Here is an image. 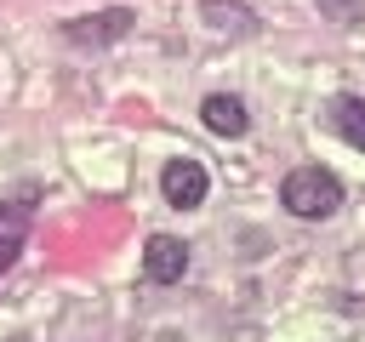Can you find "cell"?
Returning <instances> with one entry per match:
<instances>
[{
	"label": "cell",
	"instance_id": "1",
	"mask_svg": "<svg viewBox=\"0 0 365 342\" xmlns=\"http://www.w3.org/2000/svg\"><path fill=\"white\" fill-rule=\"evenodd\" d=\"M279 205H285L291 217L319 222V217H331V211L342 205V182H336L325 165H297V171L279 182Z\"/></svg>",
	"mask_w": 365,
	"mask_h": 342
},
{
	"label": "cell",
	"instance_id": "2",
	"mask_svg": "<svg viewBox=\"0 0 365 342\" xmlns=\"http://www.w3.org/2000/svg\"><path fill=\"white\" fill-rule=\"evenodd\" d=\"M160 188H165V205L194 211V205L205 200V165H200V160H171L165 177H160Z\"/></svg>",
	"mask_w": 365,
	"mask_h": 342
},
{
	"label": "cell",
	"instance_id": "3",
	"mask_svg": "<svg viewBox=\"0 0 365 342\" xmlns=\"http://www.w3.org/2000/svg\"><path fill=\"white\" fill-rule=\"evenodd\" d=\"M131 23H137V17H131L125 6H108V11H91V17L68 23V40H74V46H108V40H120Z\"/></svg>",
	"mask_w": 365,
	"mask_h": 342
},
{
	"label": "cell",
	"instance_id": "4",
	"mask_svg": "<svg viewBox=\"0 0 365 342\" xmlns=\"http://www.w3.org/2000/svg\"><path fill=\"white\" fill-rule=\"evenodd\" d=\"M143 268H148V279L171 285V279H182V268H188V245L171 239V234H154L148 251H143Z\"/></svg>",
	"mask_w": 365,
	"mask_h": 342
},
{
	"label": "cell",
	"instance_id": "5",
	"mask_svg": "<svg viewBox=\"0 0 365 342\" xmlns=\"http://www.w3.org/2000/svg\"><path fill=\"white\" fill-rule=\"evenodd\" d=\"M200 120H205V125H211L217 137H245V125H251L245 103H240V97H228V91L205 97V103H200Z\"/></svg>",
	"mask_w": 365,
	"mask_h": 342
},
{
	"label": "cell",
	"instance_id": "6",
	"mask_svg": "<svg viewBox=\"0 0 365 342\" xmlns=\"http://www.w3.org/2000/svg\"><path fill=\"white\" fill-rule=\"evenodd\" d=\"M23 234H29V211H23V205H0V274L17 262Z\"/></svg>",
	"mask_w": 365,
	"mask_h": 342
},
{
	"label": "cell",
	"instance_id": "7",
	"mask_svg": "<svg viewBox=\"0 0 365 342\" xmlns=\"http://www.w3.org/2000/svg\"><path fill=\"white\" fill-rule=\"evenodd\" d=\"M331 125L365 154V103H359V97H336V103H331Z\"/></svg>",
	"mask_w": 365,
	"mask_h": 342
},
{
	"label": "cell",
	"instance_id": "8",
	"mask_svg": "<svg viewBox=\"0 0 365 342\" xmlns=\"http://www.w3.org/2000/svg\"><path fill=\"white\" fill-rule=\"evenodd\" d=\"M200 11H205V23L217 17L222 28H245V23H251V11H245V6H234V0H205Z\"/></svg>",
	"mask_w": 365,
	"mask_h": 342
},
{
	"label": "cell",
	"instance_id": "9",
	"mask_svg": "<svg viewBox=\"0 0 365 342\" xmlns=\"http://www.w3.org/2000/svg\"><path fill=\"white\" fill-rule=\"evenodd\" d=\"M319 11L331 23H342V28H359L365 23V0H319Z\"/></svg>",
	"mask_w": 365,
	"mask_h": 342
},
{
	"label": "cell",
	"instance_id": "10",
	"mask_svg": "<svg viewBox=\"0 0 365 342\" xmlns=\"http://www.w3.org/2000/svg\"><path fill=\"white\" fill-rule=\"evenodd\" d=\"M11 342H29V336H11Z\"/></svg>",
	"mask_w": 365,
	"mask_h": 342
}]
</instances>
